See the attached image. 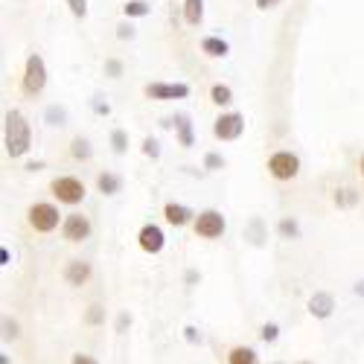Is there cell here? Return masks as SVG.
<instances>
[{
	"mask_svg": "<svg viewBox=\"0 0 364 364\" xmlns=\"http://www.w3.org/2000/svg\"><path fill=\"white\" fill-rule=\"evenodd\" d=\"M65 280H68L70 286H85V283L90 280V262H82V259L68 262V268H65Z\"/></svg>",
	"mask_w": 364,
	"mask_h": 364,
	"instance_id": "cell-12",
	"label": "cell"
},
{
	"mask_svg": "<svg viewBox=\"0 0 364 364\" xmlns=\"http://www.w3.org/2000/svg\"><path fill=\"white\" fill-rule=\"evenodd\" d=\"M355 291H358V294H364V283H358V286H355Z\"/></svg>",
	"mask_w": 364,
	"mask_h": 364,
	"instance_id": "cell-39",
	"label": "cell"
},
{
	"mask_svg": "<svg viewBox=\"0 0 364 364\" xmlns=\"http://www.w3.org/2000/svg\"><path fill=\"white\" fill-rule=\"evenodd\" d=\"M353 201H355V193H353V190H341V193L336 196V204H344V207H347V204H353Z\"/></svg>",
	"mask_w": 364,
	"mask_h": 364,
	"instance_id": "cell-31",
	"label": "cell"
},
{
	"mask_svg": "<svg viewBox=\"0 0 364 364\" xmlns=\"http://www.w3.org/2000/svg\"><path fill=\"white\" fill-rule=\"evenodd\" d=\"M90 230H94V225H90L87 216H82V213H70V216H65L62 236H65L68 242H85V239L90 236Z\"/></svg>",
	"mask_w": 364,
	"mask_h": 364,
	"instance_id": "cell-9",
	"label": "cell"
},
{
	"mask_svg": "<svg viewBox=\"0 0 364 364\" xmlns=\"http://www.w3.org/2000/svg\"><path fill=\"white\" fill-rule=\"evenodd\" d=\"M111 146H114V151H117V155H123V151L129 149V137H126V132H123V129L111 132Z\"/></svg>",
	"mask_w": 364,
	"mask_h": 364,
	"instance_id": "cell-22",
	"label": "cell"
},
{
	"mask_svg": "<svg viewBox=\"0 0 364 364\" xmlns=\"http://www.w3.org/2000/svg\"><path fill=\"white\" fill-rule=\"evenodd\" d=\"M358 169H361V175H364V155L358 158Z\"/></svg>",
	"mask_w": 364,
	"mask_h": 364,
	"instance_id": "cell-38",
	"label": "cell"
},
{
	"mask_svg": "<svg viewBox=\"0 0 364 364\" xmlns=\"http://www.w3.org/2000/svg\"><path fill=\"white\" fill-rule=\"evenodd\" d=\"M228 41H222V38H216V36H207L204 41H201V53H207L210 58H225L228 55Z\"/></svg>",
	"mask_w": 364,
	"mask_h": 364,
	"instance_id": "cell-16",
	"label": "cell"
},
{
	"mask_svg": "<svg viewBox=\"0 0 364 364\" xmlns=\"http://www.w3.org/2000/svg\"><path fill=\"white\" fill-rule=\"evenodd\" d=\"M225 228H228V222H225V216L219 213V210H204V213H198L196 222H193V230L201 239H219L225 233Z\"/></svg>",
	"mask_w": 364,
	"mask_h": 364,
	"instance_id": "cell-5",
	"label": "cell"
},
{
	"mask_svg": "<svg viewBox=\"0 0 364 364\" xmlns=\"http://www.w3.org/2000/svg\"><path fill=\"white\" fill-rule=\"evenodd\" d=\"M50 190H53V196L62 201V204H79L82 198H85V184L79 178H73V175H62V178H53V184H50Z\"/></svg>",
	"mask_w": 364,
	"mask_h": 364,
	"instance_id": "cell-4",
	"label": "cell"
},
{
	"mask_svg": "<svg viewBox=\"0 0 364 364\" xmlns=\"http://www.w3.org/2000/svg\"><path fill=\"white\" fill-rule=\"evenodd\" d=\"M277 336H280V326H277V323H265V326L259 329V338H262L265 344H271V341H277Z\"/></svg>",
	"mask_w": 364,
	"mask_h": 364,
	"instance_id": "cell-24",
	"label": "cell"
},
{
	"mask_svg": "<svg viewBox=\"0 0 364 364\" xmlns=\"http://www.w3.org/2000/svg\"><path fill=\"white\" fill-rule=\"evenodd\" d=\"M184 332H187V341H193V344H196V341H201V336L196 332V326H187Z\"/></svg>",
	"mask_w": 364,
	"mask_h": 364,
	"instance_id": "cell-36",
	"label": "cell"
},
{
	"mask_svg": "<svg viewBox=\"0 0 364 364\" xmlns=\"http://www.w3.org/2000/svg\"><path fill=\"white\" fill-rule=\"evenodd\" d=\"M4 143H6V155L9 158H23L33 143V132L21 111H6V126H4Z\"/></svg>",
	"mask_w": 364,
	"mask_h": 364,
	"instance_id": "cell-1",
	"label": "cell"
},
{
	"mask_svg": "<svg viewBox=\"0 0 364 364\" xmlns=\"http://www.w3.org/2000/svg\"><path fill=\"white\" fill-rule=\"evenodd\" d=\"M204 166H207V169H222V166H225V158H222V155H213V151H210V155L204 158Z\"/></svg>",
	"mask_w": 364,
	"mask_h": 364,
	"instance_id": "cell-29",
	"label": "cell"
},
{
	"mask_svg": "<svg viewBox=\"0 0 364 364\" xmlns=\"http://www.w3.org/2000/svg\"><path fill=\"white\" fill-rule=\"evenodd\" d=\"M143 94H146L149 100H158V102H166V100H187V97H190V85H184V82H175V85H169V82H149V85L143 87Z\"/></svg>",
	"mask_w": 364,
	"mask_h": 364,
	"instance_id": "cell-7",
	"label": "cell"
},
{
	"mask_svg": "<svg viewBox=\"0 0 364 364\" xmlns=\"http://www.w3.org/2000/svg\"><path fill=\"white\" fill-rule=\"evenodd\" d=\"M172 123H175V129H178V140H181V146L190 149V146H193V123H190V117H187V114H178Z\"/></svg>",
	"mask_w": 364,
	"mask_h": 364,
	"instance_id": "cell-14",
	"label": "cell"
},
{
	"mask_svg": "<svg viewBox=\"0 0 364 364\" xmlns=\"http://www.w3.org/2000/svg\"><path fill=\"white\" fill-rule=\"evenodd\" d=\"M105 70H108V76H111V79H117L119 73H123V65H119L117 58H111V62H105Z\"/></svg>",
	"mask_w": 364,
	"mask_h": 364,
	"instance_id": "cell-30",
	"label": "cell"
},
{
	"mask_svg": "<svg viewBox=\"0 0 364 364\" xmlns=\"http://www.w3.org/2000/svg\"><path fill=\"white\" fill-rule=\"evenodd\" d=\"M210 100H213L216 105H230L233 102V90L228 85H213L210 87Z\"/></svg>",
	"mask_w": 364,
	"mask_h": 364,
	"instance_id": "cell-19",
	"label": "cell"
},
{
	"mask_svg": "<svg viewBox=\"0 0 364 364\" xmlns=\"http://www.w3.org/2000/svg\"><path fill=\"white\" fill-rule=\"evenodd\" d=\"M47 85V68H44V58L38 53H33L26 58V65H23V76H21V87H23V94H41Z\"/></svg>",
	"mask_w": 364,
	"mask_h": 364,
	"instance_id": "cell-3",
	"label": "cell"
},
{
	"mask_svg": "<svg viewBox=\"0 0 364 364\" xmlns=\"http://www.w3.org/2000/svg\"><path fill=\"white\" fill-rule=\"evenodd\" d=\"M268 172L277 181H291L300 172V161H297V155H291V151H274V155L268 158Z\"/></svg>",
	"mask_w": 364,
	"mask_h": 364,
	"instance_id": "cell-6",
	"label": "cell"
},
{
	"mask_svg": "<svg viewBox=\"0 0 364 364\" xmlns=\"http://www.w3.org/2000/svg\"><path fill=\"white\" fill-rule=\"evenodd\" d=\"M280 6V0H257V9H274Z\"/></svg>",
	"mask_w": 364,
	"mask_h": 364,
	"instance_id": "cell-35",
	"label": "cell"
},
{
	"mask_svg": "<svg viewBox=\"0 0 364 364\" xmlns=\"http://www.w3.org/2000/svg\"><path fill=\"white\" fill-rule=\"evenodd\" d=\"M137 242H140V248L146 254H161L164 245H166V236H164V230L158 225H143L140 233H137Z\"/></svg>",
	"mask_w": 364,
	"mask_h": 364,
	"instance_id": "cell-10",
	"label": "cell"
},
{
	"mask_svg": "<svg viewBox=\"0 0 364 364\" xmlns=\"http://www.w3.org/2000/svg\"><path fill=\"white\" fill-rule=\"evenodd\" d=\"M123 12H126L129 18H146V15L151 12V6L146 4V0H129V4L123 6Z\"/></svg>",
	"mask_w": 364,
	"mask_h": 364,
	"instance_id": "cell-20",
	"label": "cell"
},
{
	"mask_svg": "<svg viewBox=\"0 0 364 364\" xmlns=\"http://www.w3.org/2000/svg\"><path fill=\"white\" fill-rule=\"evenodd\" d=\"M85 321H87L90 326L102 323V321H105V309H102V306H90V309H87V315H85Z\"/></svg>",
	"mask_w": 364,
	"mask_h": 364,
	"instance_id": "cell-25",
	"label": "cell"
},
{
	"mask_svg": "<svg viewBox=\"0 0 364 364\" xmlns=\"http://www.w3.org/2000/svg\"><path fill=\"white\" fill-rule=\"evenodd\" d=\"M332 309H336V300H332L329 291H315V294L309 297V312H312L315 318H329Z\"/></svg>",
	"mask_w": 364,
	"mask_h": 364,
	"instance_id": "cell-11",
	"label": "cell"
},
{
	"mask_svg": "<svg viewBox=\"0 0 364 364\" xmlns=\"http://www.w3.org/2000/svg\"><path fill=\"white\" fill-rule=\"evenodd\" d=\"M4 329H6V332H4L6 338H18V323H15V321H4Z\"/></svg>",
	"mask_w": 364,
	"mask_h": 364,
	"instance_id": "cell-33",
	"label": "cell"
},
{
	"mask_svg": "<svg viewBox=\"0 0 364 364\" xmlns=\"http://www.w3.org/2000/svg\"><path fill=\"white\" fill-rule=\"evenodd\" d=\"M143 155H146V158H158V155H161V146H158L155 137H146V140H143Z\"/></svg>",
	"mask_w": 364,
	"mask_h": 364,
	"instance_id": "cell-26",
	"label": "cell"
},
{
	"mask_svg": "<svg viewBox=\"0 0 364 364\" xmlns=\"http://www.w3.org/2000/svg\"><path fill=\"white\" fill-rule=\"evenodd\" d=\"M228 364H259V358L251 347H233L228 353Z\"/></svg>",
	"mask_w": 364,
	"mask_h": 364,
	"instance_id": "cell-18",
	"label": "cell"
},
{
	"mask_svg": "<svg viewBox=\"0 0 364 364\" xmlns=\"http://www.w3.org/2000/svg\"><path fill=\"white\" fill-rule=\"evenodd\" d=\"M129 323H132V318H129V315H119V321H117V329H119V332H123V329H126Z\"/></svg>",
	"mask_w": 364,
	"mask_h": 364,
	"instance_id": "cell-37",
	"label": "cell"
},
{
	"mask_svg": "<svg viewBox=\"0 0 364 364\" xmlns=\"http://www.w3.org/2000/svg\"><path fill=\"white\" fill-rule=\"evenodd\" d=\"M47 119H50V123H53V126H65V111L53 105V108L47 111Z\"/></svg>",
	"mask_w": 364,
	"mask_h": 364,
	"instance_id": "cell-28",
	"label": "cell"
},
{
	"mask_svg": "<svg viewBox=\"0 0 364 364\" xmlns=\"http://www.w3.org/2000/svg\"><path fill=\"white\" fill-rule=\"evenodd\" d=\"M242 132H245V117L236 114V111L222 114L216 119V126H213V134L219 140H236V137H242Z\"/></svg>",
	"mask_w": 364,
	"mask_h": 364,
	"instance_id": "cell-8",
	"label": "cell"
},
{
	"mask_svg": "<svg viewBox=\"0 0 364 364\" xmlns=\"http://www.w3.org/2000/svg\"><path fill=\"white\" fill-rule=\"evenodd\" d=\"M68 6H70V12L76 18H85L87 15V0H68Z\"/></svg>",
	"mask_w": 364,
	"mask_h": 364,
	"instance_id": "cell-27",
	"label": "cell"
},
{
	"mask_svg": "<svg viewBox=\"0 0 364 364\" xmlns=\"http://www.w3.org/2000/svg\"><path fill=\"white\" fill-rule=\"evenodd\" d=\"M297 364H312V361H297Z\"/></svg>",
	"mask_w": 364,
	"mask_h": 364,
	"instance_id": "cell-40",
	"label": "cell"
},
{
	"mask_svg": "<svg viewBox=\"0 0 364 364\" xmlns=\"http://www.w3.org/2000/svg\"><path fill=\"white\" fill-rule=\"evenodd\" d=\"M184 21L190 26H198L204 21V0H184Z\"/></svg>",
	"mask_w": 364,
	"mask_h": 364,
	"instance_id": "cell-17",
	"label": "cell"
},
{
	"mask_svg": "<svg viewBox=\"0 0 364 364\" xmlns=\"http://www.w3.org/2000/svg\"><path fill=\"white\" fill-rule=\"evenodd\" d=\"M70 364H100V361L90 358V355H85V353H76V355L70 358Z\"/></svg>",
	"mask_w": 364,
	"mask_h": 364,
	"instance_id": "cell-32",
	"label": "cell"
},
{
	"mask_svg": "<svg viewBox=\"0 0 364 364\" xmlns=\"http://www.w3.org/2000/svg\"><path fill=\"white\" fill-rule=\"evenodd\" d=\"M26 222L36 233H53L58 225H65L62 213H58L55 204H47V201H38L26 210Z\"/></svg>",
	"mask_w": 364,
	"mask_h": 364,
	"instance_id": "cell-2",
	"label": "cell"
},
{
	"mask_svg": "<svg viewBox=\"0 0 364 364\" xmlns=\"http://www.w3.org/2000/svg\"><path fill=\"white\" fill-rule=\"evenodd\" d=\"M280 233H283L286 239H297V236H300V225H297L294 219H283V222H280Z\"/></svg>",
	"mask_w": 364,
	"mask_h": 364,
	"instance_id": "cell-23",
	"label": "cell"
},
{
	"mask_svg": "<svg viewBox=\"0 0 364 364\" xmlns=\"http://www.w3.org/2000/svg\"><path fill=\"white\" fill-rule=\"evenodd\" d=\"M164 216H166V222L172 225V228H184L190 219H193V210H187L184 204H166L164 207Z\"/></svg>",
	"mask_w": 364,
	"mask_h": 364,
	"instance_id": "cell-13",
	"label": "cell"
},
{
	"mask_svg": "<svg viewBox=\"0 0 364 364\" xmlns=\"http://www.w3.org/2000/svg\"><path fill=\"white\" fill-rule=\"evenodd\" d=\"M97 187H100L102 196H117L119 190H123V178L111 175V172H102V175L97 178Z\"/></svg>",
	"mask_w": 364,
	"mask_h": 364,
	"instance_id": "cell-15",
	"label": "cell"
},
{
	"mask_svg": "<svg viewBox=\"0 0 364 364\" xmlns=\"http://www.w3.org/2000/svg\"><path fill=\"white\" fill-rule=\"evenodd\" d=\"M70 155L76 158V161H87L94 151H90V143L85 140V137H76L73 143H70Z\"/></svg>",
	"mask_w": 364,
	"mask_h": 364,
	"instance_id": "cell-21",
	"label": "cell"
},
{
	"mask_svg": "<svg viewBox=\"0 0 364 364\" xmlns=\"http://www.w3.org/2000/svg\"><path fill=\"white\" fill-rule=\"evenodd\" d=\"M117 38H123V41H126V38H134V29L126 26V23H123V26H117Z\"/></svg>",
	"mask_w": 364,
	"mask_h": 364,
	"instance_id": "cell-34",
	"label": "cell"
}]
</instances>
